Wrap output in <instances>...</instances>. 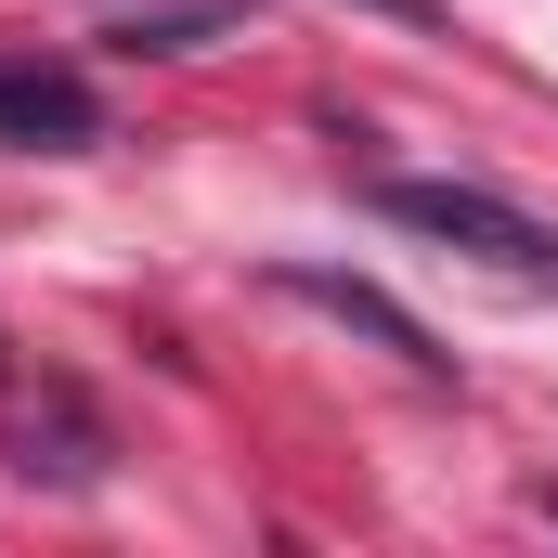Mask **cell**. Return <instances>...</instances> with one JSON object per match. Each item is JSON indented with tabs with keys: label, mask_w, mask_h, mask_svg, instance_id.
<instances>
[{
	"label": "cell",
	"mask_w": 558,
	"mask_h": 558,
	"mask_svg": "<svg viewBox=\"0 0 558 558\" xmlns=\"http://www.w3.org/2000/svg\"><path fill=\"white\" fill-rule=\"evenodd\" d=\"M274 286L299 299V312H325V325H351V338H377V351H390V364H416V377H441V364H454V351L428 338L416 312H403L390 286H364V274H325V260H274Z\"/></svg>",
	"instance_id": "obj_2"
},
{
	"label": "cell",
	"mask_w": 558,
	"mask_h": 558,
	"mask_svg": "<svg viewBox=\"0 0 558 558\" xmlns=\"http://www.w3.org/2000/svg\"><path fill=\"white\" fill-rule=\"evenodd\" d=\"M0 143H26V156H78V143H105L92 78H65V65H0Z\"/></svg>",
	"instance_id": "obj_3"
},
{
	"label": "cell",
	"mask_w": 558,
	"mask_h": 558,
	"mask_svg": "<svg viewBox=\"0 0 558 558\" xmlns=\"http://www.w3.org/2000/svg\"><path fill=\"white\" fill-rule=\"evenodd\" d=\"M105 39H118V52H208V39H221V0H169V13H118Z\"/></svg>",
	"instance_id": "obj_4"
},
{
	"label": "cell",
	"mask_w": 558,
	"mask_h": 558,
	"mask_svg": "<svg viewBox=\"0 0 558 558\" xmlns=\"http://www.w3.org/2000/svg\"><path fill=\"white\" fill-rule=\"evenodd\" d=\"M377 221H403L428 247L481 260V274H520V286H558V221L507 208L494 182H377Z\"/></svg>",
	"instance_id": "obj_1"
}]
</instances>
